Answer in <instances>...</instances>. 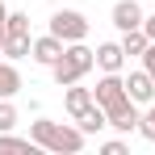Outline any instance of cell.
Listing matches in <instances>:
<instances>
[{
  "label": "cell",
  "instance_id": "obj_1",
  "mask_svg": "<svg viewBox=\"0 0 155 155\" xmlns=\"http://www.w3.org/2000/svg\"><path fill=\"white\" fill-rule=\"evenodd\" d=\"M29 138L38 147H46V151H63V155L84 151V143H88V134L80 126H63V122H51V117H38L29 126Z\"/></svg>",
  "mask_w": 155,
  "mask_h": 155
},
{
  "label": "cell",
  "instance_id": "obj_2",
  "mask_svg": "<svg viewBox=\"0 0 155 155\" xmlns=\"http://www.w3.org/2000/svg\"><path fill=\"white\" fill-rule=\"evenodd\" d=\"M92 67H97V51H88L84 42H67L63 59L54 63L51 71H54V84H59V88H67V84H80Z\"/></svg>",
  "mask_w": 155,
  "mask_h": 155
},
{
  "label": "cell",
  "instance_id": "obj_3",
  "mask_svg": "<svg viewBox=\"0 0 155 155\" xmlns=\"http://www.w3.org/2000/svg\"><path fill=\"white\" fill-rule=\"evenodd\" d=\"M92 97H97V105H101L105 113L122 109V105L130 101V92H126V80H122V71H105V76L97 80V88H92Z\"/></svg>",
  "mask_w": 155,
  "mask_h": 155
},
{
  "label": "cell",
  "instance_id": "obj_4",
  "mask_svg": "<svg viewBox=\"0 0 155 155\" xmlns=\"http://www.w3.org/2000/svg\"><path fill=\"white\" fill-rule=\"evenodd\" d=\"M51 34L63 38V42H84V38H88V17L76 13V8H59L51 17Z\"/></svg>",
  "mask_w": 155,
  "mask_h": 155
},
{
  "label": "cell",
  "instance_id": "obj_5",
  "mask_svg": "<svg viewBox=\"0 0 155 155\" xmlns=\"http://www.w3.org/2000/svg\"><path fill=\"white\" fill-rule=\"evenodd\" d=\"M63 51H67V42H63V38L42 34V38H34V51H29V59H34V63H42V67H54V63L63 59Z\"/></svg>",
  "mask_w": 155,
  "mask_h": 155
},
{
  "label": "cell",
  "instance_id": "obj_6",
  "mask_svg": "<svg viewBox=\"0 0 155 155\" xmlns=\"http://www.w3.org/2000/svg\"><path fill=\"white\" fill-rule=\"evenodd\" d=\"M126 92H130V101L134 105H151L155 101V76L143 67V71H130L126 76Z\"/></svg>",
  "mask_w": 155,
  "mask_h": 155
},
{
  "label": "cell",
  "instance_id": "obj_7",
  "mask_svg": "<svg viewBox=\"0 0 155 155\" xmlns=\"http://www.w3.org/2000/svg\"><path fill=\"white\" fill-rule=\"evenodd\" d=\"M143 21H147V13H143V4L138 0H117L113 4V25L122 29H143Z\"/></svg>",
  "mask_w": 155,
  "mask_h": 155
},
{
  "label": "cell",
  "instance_id": "obj_8",
  "mask_svg": "<svg viewBox=\"0 0 155 155\" xmlns=\"http://www.w3.org/2000/svg\"><path fill=\"white\" fill-rule=\"evenodd\" d=\"M97 67H101V71H122V67H126L122 42H101V46H97Z\"/></svg>",
  "mask_w": 155,
  "mask_h": 155
},
{
  "label": "cell",
  "instance_id": "obj_9",
  "mask_svg": "<svg viewBox=\"0 0 155 155\" xmlns=\"http://www.w3.org/2000/svg\"><path fill=\"white\" fill-rule=\"evenodd\" d=\"M92 101H97V97H92V88H80V84H67V92H63V105H67V113H71V117H80Z\"/></svg>",
  "mask_w": 155,
  "mask_h": 155
},
{
  "label": "cell",
  "instance_id": "obj_10",
  "mask_svg": "<svg viewBox=\"0 0 155 155\" xmlns=\"http://www.w3.org/2000/svg\"><path fill=\"white\" fill-rule=\"evenodd\" d=\"M138 117H143V113H138V105L126 101L122 109H113V113H109V126L122 130V134H130V130H138Z\"/></svg>",
  "mask_w": 155,
  "mask_h": 155
},
{
  "label": "cell",
  "instance_id": "obj_11",
  "mask_svg": "<svg viewBox=\"0 0 155 155\" xmlns=\"http://www.w3.org/2000/svg\"><path fill=\"white\" fill-rule=\"evenodd\" d=\"M76 122H80V130H84V134H101V130L109 126V113H105L101 105L92 101V105H88V109H84V113L76 117Z\"/></svg>",
  "mask_w": 155,
  "mask_h": 155
},
{
  "label": "cell",
  "instance_id": "obj_12",
  "mask_svg": "<svg viewBox=\"0 0 155 155\" xmlns=\"http://www.w3.org/2000/svg\"><path fill=\"white\" fill-rule=\"evenodd\" d=\"M17 92H21V71H17L13 59H4L0 63V101L4 97H17Z\"/></svg>",
  "mask_w": 155,
  "mask_h": 155
},
{
  "label": "cell",
  "instance_id": "obj_13",
  "mask_svg": "<svg viewBox=\"0 0 155 155\" xmlns=\"http://www.w3.org/2000/svg\"><path fill=\"white\" fill-rule=\"evenodd\" d=\"M29 51H34V42H29V34H8V38H4V51H0V54H8V59L17 63V59H25Z\"/></svg>",
  "mask_w": 155,
  "mask_h": 155
},
{
  "label": "cell",
  "instance_id": "obj_14",
  "mask_svg": "<svg viewBox=\"0 0 155 155\" xmlns=\"http://www.w3.org/2000/svg\"><path fill=\"white\" fill-rule=\"evenodd\" d=\"M147 46H151V38H147L143 29H126V34H122V51H126V59H130V54H138V59H143Z\"/></svg>",
  "mask_w": 155,
  "mask_h": 155
},
{
  "label": "cell",
  "instance_id": "obj_15",
  "mask_svg": "<svg viewBox=\"0 0 155 155\" xmlns=\"http://www.w3.org/2000/svg\"><path fill=\"white\" fill-rule=\"evenodd\" d=\"M34 138H17L13 130H0V151H34Z\"/></svg>",
  "mask_w": 155,
  "mask_h": 155
},
{
  "label": "cell",
  "instance_id": "obj_16",
  "mask_svg": "<svg viewBox=\"0 0 155 155\" xmlns=\"http://www.w3.org/2000/svg\"><path fill=\"white\" fill-rule=\"evenodd\" d=\"M138 134H143V138H147V143H155V101L147 105V113H143V117H138Z\"/></svg>",
  "mask_w": 155,
  "mask_h": 155
},
{
  "label": "cell",
  "instance_id": "obj_17",
  "mask_svg": "<svg viewBox=\"0 0 155 155\" xmlns=\"http://www.w3.org/2000/svg\"><path fill=\"white\" fill-rule=\"evenodd\" d=\"M17 126V105H13V97H4L0 101V130H13Z\"/></svg>",
  "mask_w": 155,
  "mask_h": 155
},
{
  "label": "cell",
  "instance_id": "obj_18",
  "mask_svg": "<svg viewBox=\"0 0 155 155\" xmlns=\"http://www.w3.org/2000/svg\"><path fill=\"white\" fill-rule=\"evenodd\" d=\"M4 34H29V17H25V13H8Z\"/></svg>",
  "mask_w": 155,
  "mask_h": 155
},
{
  "label": "cell",
  "instance_id": "obj_19",
  "mask_svg": "<svg viewBox=\"0 0 155 155\" xmlns=\"http://www.w3.org/2000/svg\"><path fill=\"white\" fill-rule=\"evenodd\" d=\"M101 151H105V155H126V143H122V138H113V143H105Z\"/></svg>",
  "mask_w": 155,
  "mask_h": 155
},
{
  "label": "cell",
  "instance_id": "obj_20",
  "mask_svg": "<svg viewBox=\"0 0 155 155\" xmlns=\"http://www.w3.org/2000/svg\"><path fill=\"white\" fill-rule=\"evenodd\" d=\"M143 67H147V71H151V76H155V42H151V46H147V51H143Z\"/></svg>",
  "mask_w": 155,
  "mask_h": 155
},
{
  "label": "cell",
  "instance_id": "obj_21",
  "mask_svg": "<svg viewBox=\"0 0 155 155\" xmlns=\"http://www.w3.org/2000/svg\"><path fill=\"white\" fill-rule=\"evenodd\" d=\"M143 34H147V38H151V42H155V13H151V17H147V21H143Z\"/></svg>",
  "mask_w": 155,
  "mask_h": 155
},
{
  "label": "cell",
  "instance_id": "obj_22",
  "mask_svg": "<svg viewBox=\"0 0 155 155\" xmlns=\"http://www.w3.org/2000/svg\"><path fill=\"white\" fill-rule=\"evenodd\" d=\"M4 21H8V8H4V4H0V29H4Z\"/></svg>",
  "mask_w": 155,
  "mask_h": 155
},
{
  "label": "cell",
  "instance_id": "obj_23",
  "mask_svg": "<svg viewBox=\"0 0 155 155\" xmlns=\"http://www.w3.org/2000/svg\"><path fill=\"white\" fill-rule=\"evenodd\" d=\"M4 38H8V34H4V29H0V51H4Z\"/></svg>",
  "mask_w": 155,
  "mask_h": 155
}]
</instances>
